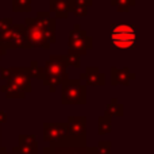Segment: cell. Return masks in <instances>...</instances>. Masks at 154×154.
<instances>
[{"label":"cell","mask_w":154,"mask_h":154,"mask_svg":"<svg viewBox=\"0 0 154 154\" xmlns=\"http://www.w3.org/2000/svg\"><path fill=\"white\" fill-rule=\"evenodd\" d=\"M62 95L61 103L76 106V104H85L87 103V87L82 85L80 80L68 79L62 81Z\"/></svg>","instance_id":"5"},{"label":"cell","mask_w":154,"mask_h":154,"mask_svg":"<svg viewBox=\"0 0 154 154\" xmlns=\"http://www.w3.org/2000/svg\"><path fill=\"white\" fill-rule=\"evenodd\" d=\"M14 24L12 18H0V37Z\"/></svg>","instance_id":"23"},{"label":"cell","mask_w":154,"mask_h":154,"mask_svg":"<svg viewBox=\"0 0 154 154\" xmlns=\"http://www.w3.org/2000/svg\"><path fill=\"white\" fill-rule=\"evenodd\" d=\"M14 12H30L31 11V0H12Z\"/></svg>","instance_id":"19"},{"label":"cell","mask_w":154,"mask_h":154,"mask_svg":"<svg viewBox=\"0 0 154 154\" xmlns=\"http://www.w3.org/2000/svg\"><path fill=\"white\" fill-rule=\"evenodd\" d=\"M0 43L7 50L10 49H26L29 50V39H27V30L23 23L12 24L4 34L0 37Z\"/></svg>","instance_id":"6"},{"label":"cell","mask_w":154,"mask_h":154,"mask_svg":"<svg viewBox=\"0 0 154 154\" xmlns=\"http://www.w3.org/2000/svg\"><path fill=\"white\" fill-rule=\"evenodd\" d=\"M135 73H133L128 66L125 68H111V85L116 87V85H123V87H128L133 80H135Z\"/></svg>","instance_id":"12"},{"label":"cell","mask_w":154,"mask_h":154,"mask_svg":"<svg viewBox=\"0 0 154 154\" xmlns=\"http://www.w3.org/2000/svg\"><path fill=\"white\" fill-rule=\"evenodd\" d=\"M64 56H65V62H66V65H70V66H75V68L81 66V57H80L79 54L68 51V54H64Z\"/></svg>","instance_id":"20"},{"label":"cell","mask_w":154,"mask_h":154,"mask_svg":"<svg viewBox=\"0 0 154 154\" xmlns=\"http://www.w3.org/2000/svg\"><path fill=\"white\" fill-rule=\"evenodd\" d=\"M35 23L41 27V30L43 31L48 42L54 43L57 41L56 38V19L51 18L50 12H46V11H39L37 12V16L34 18Z\"/></svg>","instance_id":"10"},{"label":"cell","mask_w":154,"mask_h":154,"mask_svg":"<svg viewBox=\"0 0 154 154\" xmlns=\"http://www.w3.org/2000/svg\"><path fill=\"white\" fill-rule=\"evenodd\" d=\"M80 81H85L89 87H104L106 85V75L99 70L97 66H88L85 73L80 75Z\"/></svg>","instance_id":"13"},{"label":"cell","mask_w":154,"mask_h":154,"mask_svg":"<svg viewBox=\"0 0 154 154\" xmlns=\"http://www.w3.org/2000/svg\"><path fill=\"white\" fill-rule=\"evenodd\" d=\"M112 131V120L111 118L106 116H99L97 119V133L99 135H106V134H109Z\"/></svg>","instance_id":"17"},{"label":"cell","mask_w":154,"mask_h":154,"mask_svg":"<svg viewBox=\"0 0 154 154\" xmlns=\"http://www.w3.org/2000/svg\"><path fill=\"white\" fill-rule=\"evenodd\" d=\"M93 48V38L87 34V31L81 30V26L76 23L69 32L68 39V49L72 53L79 54L80 57L85 56Z\"/></svg>","instance_id":"7"},{"label":"cell","mask_w":154,"mask_h":154,"mask_svg":"<svg viewBox=\"0 0 154 154\" xmlns=\"http://www.w3.org/2000/svg\"><path fill=\"white\" fill-rule=\"evenodd\" d=\"M5 122H7V114H5V111H0V125Z\"/></svg>","instance_id":"25"},{"label":"cell","mask_w":154,"mask_h":154,"mask_svg":"<svg viewBox=\"0 0 154 154\" xmlns=\"http://www.w3.org/2000/svg\"><path fill=\"white\" fill-rule=\"evenodd\" d=\"M135 0H111V4L116 7L119 12H128L130 8L135 5Z\"/></svg>","instance_id":"18"},{"label":"cell","mask_w":154,"mask_h":154,"mask_svg":"<svg viewBox=\"0 0 154 154\" xmlns=\"http://www.w3.org/2000/svg\"><path fill=\"white\" fill-rule=\"evenodd\" d=\"M43 154H99L96 147L87 146V138L68 137L64 141L51 143L43 149Z\"/></svg>","instance_id":"3"},{"label":"cell","mask_w":154,"mask_h":154,"mask_svg":"<svg viewBox=\"0 0 154 154\" xmlns=\"http://www.w3.org/2000/svg\"><path fill=\"white\" fill-rule=\"evenodd\" d=\"M0 154H11V153H8L7 149H5L4 146H2V145H0Z\"/></svg>","instance_id":"27"},{"label":"cell","mask_w":154,"mask_h":154,"mask_svg":"<svg viewBox=\"0 0 154 154\" xmlns=\"http://www.w3.org/2000/svg\"><path fill=\"white\" fill-rule=\"evenodd\" d=\"M66 125L70 137L87 138V118L85 116H69Z\"/></svg>","instance_id":"14"},{"label":"cell","mask_w":154,"mask_h":154,"mask_svg":"<svg viewBox=\"0 0 154 154\" xmlns=\"http://www.w3.org/2000/svg\"><path fill=\"white\" fill-rule=\"evenodd\" d=\"M50 3V12L56 14L57 18H68L73 10L72 0H49Z\"/></svg>","instance_id":"15"},{"label":"cell","mask_w":154,"mask_h":154,"mask_svg":"<svg viewBox=\"0 0 154 154\" xmlns=\"http://www.w3.org/2000/svg\"><path fill=\"white\" fill-rule=\"evenodd\" d=\"M69 137L66 123H54V122H45L43 123V141L49 145L57 143V142L64 141Z\"/></svg>","instance_id":"9"},{"label":"cell","mask_w":154,"mask_h":154,"mask_svg":"<svg viewBox=\"0 0 154 154\" xmlns=\"http://www.w3.org/2000/svg\"><path fill=\"white\" fill-rule=\"evenodd\" d=\"M0 137H2V130H0Z\"/></svg>","instance_id":"28"},{"label":"cell","mask_w":154,"mask_h":154,"mask_svg":"<svg viewBox=\"0 0 154 154\" xmlns=\"http://www.w3.org/2000/svg\"><path fill=\"white\" fill-rule=\"evenodd\" d=\"M24 26L27 30V39H29V45L30 48H42L48 50L50 48V43L48 42L43 31L41 30V27L35 23L34 18H27L24 20Z\"/></svg>","instance_id":"8"},{"label":"cell","mask_w":154,"mask_h":154,"mask_svg":"<svg viewBox=\"0 0 154 154\" xmlns=\"http://www.w3.org/2000/svg\"><path fill=\"white\" fill-rule=\"evenodd\" d=\"M135 2H137V0H135Z\"/></svg>","instance_id":"29"},{"label":"cell","mask_w":154,"mask_h":154,"mask_svg":"<svg viewBox=\"0 0 154 154\" xmlns=\"http://www.w3.org/2000/svg\"><path fill=\"white\" fill-rule=\"evenodd\" d=\"M14 154H38V142L35 135L20 134L18 137V145L12 149Z\"/></svg>","instance_id":"11"},{"label":"cell","mask_w":154,"mask_h":154,"mask_svg":"<svg viewBox=\"0 0 154 154\" xmlns=\"http://www.w3.org/2000/svg\"><path fill=\"white\" fill-rule=\"evenodd\" d=\"M0 79L7 81L0 87L2 93L7 99H24L27 93L31 92V73L29 66L2 68Z\"/></svg>","instance_id":"1"},{"label":"cell","mask_w":154,"mask_h":154,"mask_svg":"<svg viewBox=\"0 0 154 154\" xmlns=\"http://www.w3.org/2000/svg\"><path fill=\"white\" fill-rule=\"evenodd\" d=\"M5 54H7V49H5L4 46H3L2 43H0V60H2V57H3V56H5Z\"/></svg>","instance_id":"26"},{"label":"cell","mask_w":154,"mask_h":154,"mask_svg":"<svg viewBox=\"0 0 154 154\" xmlns=\"http://www.w3.org/2000/svg\"><path fill=\"white\" fill-rule=\"evenodd\" d=\"M72 2H73V4L84 7V8H89L93 4V0H72Z\"/></svg>","instance_id":"24"},{"label":"cell","mask_w":154,"mask_h":154,"mask_svg":"<svg viewBox=\"0 0 154 154\" xmlns=\"http://www.w3.org/2000/svg\"><path fill=\"white\" fill-rule=\"evenodd\" d=\"M29 69L30 73H31V79L35 77L38 80H43V68H41L37 61H31V65L29 66Z\"/></svg>","instance_id":"21"},{"label":"cell","mask_w":154,"mask_h":154,"mask_svg":"<svg viewBox=\"0 0 154 154\" xmlns=\"http://www.w3.org/2000/svg\"><path fill=\"white\" fill-rule=\"evenodd\" d=\"M111 147L112 145L109 141H100L96 146V149H97L99 154H111Z\"/></svg>","instance_id":"22"},{"label":"cell","mask_w":154,"mask_h":154,"mask_svg":"<svg viewBox=\"0 0 154 154\" xmlns=\"http://www.w3.org/2000/svg\"><path fill=\"white\" fill-rule=\"evenodd\" d=\"M66 62L64 54H53L46 61L43 66V85L49 88L50 92H56L57 87L62 84V81L68 80Z\"/></svg>","instance_id":"2"},{"label":"cell","mask_w":154,"mask_h":154,"mask_svg":"<svg viewBox=\"0 0 154 154\" xmlns=\"http://www.w3.org/2000/svg\"><path fill=\"white\" fill-rule=\"evenodd\" d=\"M111 48L128 50L137 48V31L134 24H112Z\"/></svg>","instance_id":"4"},{"label":"cell","mask_w":154,"mask_h":154,"mask_svg":"<svg viewBox=\"0 0 154 154\" xmlns=\"http://www.w3.org/2000/svg\"><path fill=\"white\" fill-rule=\"evenodd\" d=\"M123 114H125V107H123V104H120L116 97H112L111 103L107 104L104 115L108 116V118H114V116L115 118H122Z\"/></svg>","instance_id":"16"}]
</instances>
